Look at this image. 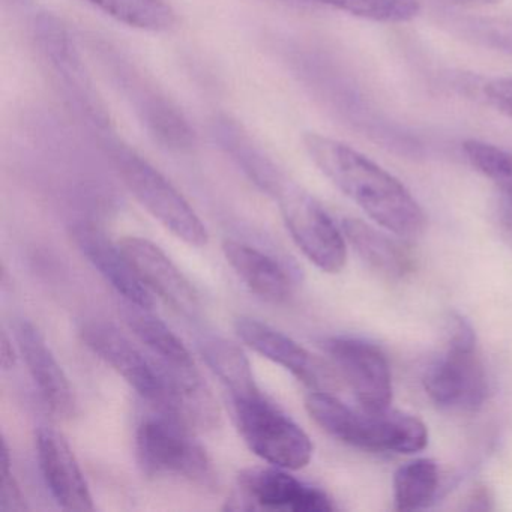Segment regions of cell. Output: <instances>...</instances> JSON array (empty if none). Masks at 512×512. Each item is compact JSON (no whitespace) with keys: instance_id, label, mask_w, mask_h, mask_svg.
Here are the masks:
<instances>
[{"instance_id":"6da1fadb","label":"cell","mask_w":512,"mask_h":512,"mask_svg":"<svg viewBox=\"0 0 512 512\" xmlns=\"http://www.w3.org/2000/svg\"><path fill=\"white\" fill-rule=\"evenodd\" d=\"M304 143L320 172L374 223L401 238L424 232V209L391 173L338 140L311 133Z\"/></svg>"},{"instance_id":"7a4b0ae2","label":"cell","mask_w":512,"mask_h":512,"mask_svg":"<svg viewBox=\"0 0 512 512\" xmlns=\"http://www.w3.org/2000/svg\"><path fill=\"white\" fill-rule=\"evenodd\" d=\"M305 409L329 436L365 451L413 454L428 443L421 419L391 407L353 410L329 392L314 391L305 398Z\"/></svg>"},{"instance_id":"3957f363","label":"cell","mask_w":512,"mask_h":512,"mask_svg":"<svg viewBox=\"0 0 512 512\" xmlns=\"http://www.w3.org/2000/svg\"><path fill=\"white\" fill-rule=\"evenodd\" d=\"M424 388L442 409L469 412L487 398V373L476 349L475 331L458 314L449 319L445 353L425 371Z\"/></svg>"},{"instance_id":"277c9868","label":"cell","mask_w":512,"mask_h":512,"mask_svg":"<svg viewBox=\"0 0 512 512\" xmlns=\"http://www.w3.org/2000/svg\"><path fill=\"white\" fill-rule=\"evenodd\" d=\"M193 431L167 416L145 419L137 428V460L152 478H178L205 488H218L214 461L193 439Z\"/></svg>"},{"instance_id":"5b68a950","label":"cell","mask_w":512,"mask_h":512,"mask_svg":"<svg viewBox=\"0 0 512 512\" xmlns=\"http://www.w3.org/2000/svg\"><path fill=\"white\" fill-rule=\"evenodd\" d=\"M80 335L86 347L136 389L160 415L169 410L179 382L194 379L164 368L151 353L143 352L112 323L91 320L83 323Z\"/></svg>"},{"instance_id":"8992f818","label":"cell","mask_w":512,"mask_h":512,"mask_svg":"<svg viewBox=\"0 0 512 512\" xmlns=\"http://www.w3.org/2000/svg\"><path fill=\"white\" fill-rule=\"evenodd\" d=\"M236 424L248 448L272 466H308L314 446L308 434L260 389L233 398Z\"/></svg>"},{"instance_id":"52a82bcc","label":"cell","mask_w":512,"mask_h":512,"mask_svg":"<svg viewBox=\"0 0 512 512\" xmlns=\"http://www.w3.org/2000/svg\"><path fill=\"white\" fill-rule=\"evenodd\" d=\"M112 158L130 193L155 220L191 247L208 244L205 224L166 176L124 146H115Z\"/></svg>"},{"instance_id":"ba28073f","label":"cell","mask_w":512,"mask_h":512,"mask_svg":"<svg viewBox=\"0 0 512 512\" xmlns=\"http://www.w3.org/2000/svg\"><path fill=\"white\" fill-rule=\"evenodd\" d=\"M280 209L293 241L314 266L326 274L343 271L347 262L346 239L313 196L298 187H284Z\"/></svg>"},{"instance_id":"9c48e42d","label":"cell","mask_w":512,"mask_h":512,"mask_svg":"<svg viewBox=\"0 0 512 512\" xmlns=\"http://www.w3.org/2000/svg\"><path fill=\"white\" fill-rule=\"evenodd\" d=\"M323 349L352 388L365 410H385L391 406L392 376L385 353L361 338L331 337Z\"/></svg>"},{"instance_id":"30bf717a","label":"cell","mask_w":512,"mask_h":512,"mask_svg":"<svg viewBox=\"0 0 512 512\" xmlns=\"http://www.w3.org/2000/svg\"><path fill=\"white\" fill-rule=\"evenodd\" d=\"M235 331L250 349L281 365L314 391L331 392L338 389V374L331 365L308 352L284 332L251 317H239L235 322Z\"/></svg>"},{"instance_id":"8fae6325","label":"cell","mask_w":512,"mask_h":512,"mask_svg":"<svg viewBox=\"0 0 512 512\" xmlns=\"http://www.w3.org/2000/svg\"><path fill=\"white\" fill-rule=\"evenodd\" d=\"M242 509L289 512H331V497L313 485L299 481L281 467H256L239 475Z\"/></svg>"},{"instance_id":"7c38bea8","label":"cell","mask_w":512,"mask_h":512,"mask_svg":"<svg viewBox=\"0 0 512 512\" xmlns=\"http://www.w3.org/2000/svg\"><path fill=\"white\" fill-rule=\"evenodd\" d=\"M142 283L155 295L187 317L200 313V296L181 269L154 242L139 236L119 241Z\"/></svg>"},{"instance_id":"4fadbf2b","label":"cell","mask_w":512,"mask_h":512,"mask_svg":"<svg viewBox=\"0 0 512 512\" xmlns=\"http://www.w3.org/2000/svg\"><path fill=\"white\" fill-rule=\"evenodd\" d=\"M38 460L44 481L59 506L67 511H94V497L70 443L55 428L37 433Z\"/></svg>"},{"instance_id":"5bb4252c","label":"cell","mask_w":512,"mask_h":512,"mask_svg":"<svg viewBox=\"0 0 512 512\" xmlns=\"http://www.w3.org/2000/svg\"><path fill=\"white\" fill-rule=\"evenodd\" d=\"M71 238L80 253L119 295L124 296L125 301L146 308L154 307L151 292L134 271L121 245L115 244L100 227L91 223L74 224Z\"/></svg>"},{"instance_id":"9a60e30c","label":"cell","mask_w":512,"mask_h":512,"mask_svg":"<svg viewBox=\"0 0 512 512\" xmlns=\"http://www.w3.org/2000/svg\"><path fill=\"white\" fill-rule=\"evenodd\" d=\"M16 338L44 403L59 418H73L77 412L76 394L40 329L28 320H20L16 325Z\"/></svg>"},{"instance_id":"2e32d148","label":"cell","mask_w":512,"mask_h":512,"mask_svg":"<svg viewBox=\"0 0 512 512\" xmlns=\"http://www.w3.org/2000/svg\"><path fill=\"white\" fill-rule=\"evenodd\" d=\"M122 319L164 368L178 376H200L190 350L160 317L152 313V308L127 302L122 308Z\"/></svg>"},{"instance_id":"e0dca14e","label":"cell","mask_w":512,"mask_h":512,"mask_svg":"<svg viewBox=\"0 0 512 512\" xmlns=\"http://www.w3.org/2000/svg\"><path fill=\"white\" fill-rule=\"evenodd\" d=\"M223 253L245 286L260 298L281 304L293 295V280L274 257L232 239L224 242Z\"/></svg>"},{"instance_id":"ac0fdd59","label":"cell","mask_w":512,"mask_h":512,"mask_svg":"<svg viewBox=\"0 0 512 512\" xmlns=\"http://www.w3.org/2000/svg\"><path fill=\"white\" fill-rule=\"evenodd\" d=\"M341 229L358 256L382 277L401 280L415 269L412 251L398 239L379 232L358 218H346Z\"/></svg>"},{"instance_id":"d6986e66","label":"cell","mask_w":512,"mask_h":512,"mask_svg":"<svg viewBox=\"0 0 512 512\" xmlns=\"http://www.w3.org/2000/svg\"><path fill=\"white\" fill-rule=\"evenodd\" d=\"M200 352L209 368L229 389L232 398L259 389L247 355L232 341L208 338L200 344Z\"/></svg>"},{"instance_id":"ffe728a7","label":"cell","mask_w":512,"mask_h":512,"mask_svg":"<svg viewBox=\"0 0 512 512\" xmlns=\"http://www.w3.org/2000/svg\"><path fill=\"white\" fill-rule=\"evenodd\" d=\"M101 13L128 28L145 32H166L176 23V14L167 0H86Z\"/></svg>"},{"instance_id":"44dd1931","label":"cell","mask_w":512,"mask_h":512,"mask_svg":"<svg viewBox=\"0 0 512 512\" xmlns=\"http://www.w3.org/2000/svg\"><path fill=\"white\" fill-rule=\"evenodd\" d=\"M439 491V467L430 458L403 464L394 475V500L398 511L430 506Z\"/></svg>"},{"instance_id":"7402d4cb","label":"cell","mask_w":512,"mask_h":512,"mask_svg":"<svg viewBox=\"0 0 512 512\" xmlns=\"http://www.w3.org/2000/svg\"><path fill=\"white\" fill-rule=\"evenodd\" d=\"M335 10L382 23H404L419 13V0H314Z\"/></svg>"},{"instance_id":"603a6c76","label":"cell","mask_w":512,"mask_h":512,"mask_svg":"<svg viewBox=\"0 0 512 512\" xmlns=\"http://www.w3.org/2000/svg\"><path fill=\"white\" fill-rule=\"evenodd\" d=\"M463 149L470 164L493 181L505 199L512 200V152L479 140H467Z\"/></svg>"},{"instance_id":"cb8c5ba5","label":"cell","mask_w":512,"mask_h":512,"mask_svg":"<svg viewBox=\"0 0 512 512\" xmlns=\"http://www.w3.org/2000/svg\"><path fill=\"white\" fill-rule=\"evenodd\" d=\"M0 509L5 512H22L28 509L25 493L17 481L13 469L10 448L4 440L2 446V491H0Z\"/></svg>"},{"instance_id":"d4e9b609","label":"cell","mask_w":512,"mask_h":512,"mask_svg":"<svg viewBox=\"0 0 512 512\" xmlns=\"http://www.w3.org/2000/svg\"><path fill=\"white\" fill-rule=\"evenodd\" d=\"M485 101L497 112L512 118V79H494L482 86Z\"/></svg>"},{"instance_id":"484cf974","label":"cell","mask_w":512,"mask_h":512,"mask_svg":"<svg viewBox=\"0 0 512 512\" xmlns=\"http://www.w3.org/2000/svg\"><path fill=\"white\" fill-rule=\"evenodd\" d=\"M16 362V356H14L13 344H11L10 338L7 334L2 337V367L5 370H10Z\"/></svg>"},{"instance_id":"4316f807","label":"cell","mask_w":512,"mask_h":512,"mask_svg":"<svg viewBox=\"0 0 512 512\" xmlns=\"http://www.w3.org/2000/svg\"><path fill=\"white\" fill-rule=\"evenodd\" d=\"M500 221H502L503 227L508 230L512 235V200L502 199V205H500Z\"/></svg>"},{"instance_id":"83f0119b","label":"cell","mask_w":512,"mask_h":512,"mask_svg":"<svg viewBox=\"0 0 512 512\" xmlns=\"http://www.w3.org/2000/svg\"><path fill=\"white\" fill-rule=\"evenodd\" d=\"M452 2L464 5H496L500 4L502 0H452Z\"/></svg>"},{"instance_id":"f1b7e54d","label":"cell","mask_w":512,"mask_h":512,"mask_svg":"<svg viewBox=\"0 0 512 512\" xmlns=\"http://www.w3.org/2000/svg\"><path fill=\"white\" fill-rule=\"evenodd\" d=\"M511 40H512V35H511V38H509V41H511Z\"/></svg>"}]
</instances>
